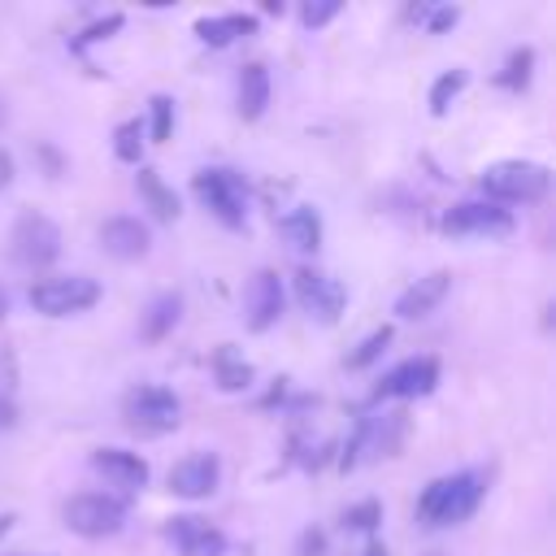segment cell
Here are the masks:
<instances>
[{"label": "cell", "mask_w": 556, "mask_h": 556, "mask_svg": "<svg viewBox=\"0 0 556 556\" xmlns=\"http://www.w3.org/2000/svg\"><path fill=\"white\" fill-rule=\"evenodd\" d=\"M482 495H486V478H482L478 469L443 473V478H434V482L417 495V517H421V526H430V530H439V526H460L465 517L478 513Z\"/></svg>", "instance_id": "1"}, {"label": "cell", "mask_w": 556, "mask_h": 556, "mask_svg": "<svg viewBox=\"0 0 556 556\" xmlns=\"http://www.w3.org/2000/svg\"><path fill=\"white\" fill-rule=\"evenodd\" d=\"M478 182H482V191H486L491 204H539L547 195V187H552V169L539 165V161L513 156V161L486 165L478 174Z\"/></svg>", "instance_id": "2"}, {"label": "cell", "mask_w": 556, "mask_h": 556, "mask_svg": "<svg viewBox=\"0 0 556 556\" xmlns=\"http://www.w3.org/2000/svg\"><path fill=\"white\" fill-rule=\"evenodd\" d=\"M191 191H195V200H200L222 226L239 230V226L248 222V182H243V174H235V169H226V165H213V169H200V174L191 178Z\"/></svg>", "instance_id": "3"}, {"label": "cell", "mask_w": 556, "mask_h": 556, "mask_svg": "<svg viewBox=\"0 0 556 556\" xmlns=\"http://www.w3.org/2000/svg\"><path fill=\"white\" fill-rule=\"evenodd\" d=\"M26 300L43 317H74V313H87L100 300V282L87 278V274H52V278L30 282Z\"/></svg>", "instance_id": "4"}, {"label": "cell", "mask_w": 556, "mask_h": 556, "mask_svg": "<svg viewBox=\"0 0 556 556\" xmlns=\"http://www.w3.org/2000/svg\"><path fill=\"white\" fill-rule=\"evenodd\" d=\"M9 256L22 265V269H43L61 256V226L48 217V213H35L26 208L13 230H9Z\"/></svg>", "instance_id": "5"}, {"label": "cell", "mask_w": 556, "mask_h": 556, "mask_svg": "<svg viewBox=\"0 0 556 556\" xmlns=\"http://www.w3.org/2000/svg\"><path fill=\"white\" fill-rule=\"evenodd\" d=\"M178 413H182V404H178V395L169 387L143 382V387H130L122 395V417L139 434H165V430H174L178 426Z\"/></svg>", "instance_id": "6"}, {"label": "cell", "mask_w": 556, "mask_h": 556, "mask_svg": "<svg viewBox=\"0 0 556 556\" xmlns=\"http://www.w3.org/2000/svg\"><path fill=\"white\" fill-rule=\"evenodd\" d=\"M65 526L83 539H109L126 526V500L113 491H83L65 504Z\"/></svg>", "instance_id": "7"}, {"label": "cell", "mask_w": 556, "mask_h": 556, "mask_svg": "<svg viewBox=\"0 0 556 556\" xmlns=\"http://www.w3.org/2000/svg\"><path fill=\"white\" fill-rule=\"evenodd\" d=\"M291 282H295V300H300V308H304L313 321L334 326V321L343 317V308H348V287H343L339 278H330L326 269L300 265Z\"/></svg>", "instance_id": "8"}, {"label": "cell", "mask_w": 556, "mask_h": 556, "mask_svg": "<svg viewBox=\"0 0 556 556\" xmlns=\"http://www.w3.org/2000/svg\"><path fill=\"white\" fill-rule=\"evenodd\" d=\"M404 439V413H374V417H361L348 452H343V469L361 465V460H374V456H391Z\"/></svg>", "instance_id": "9"}, {"label": "cell", "mask_w": 556, "mask_h": 556, "mask_svg": "<svg viewBox=\"0 0 556 556\" xmlns=\"http://www.w3.org/2000/svg\"><path fill=\"white\" fill-rule=\"evenodd\" d=\"M447 235H478V239H500V235H513V213L491 204V200H460L443 213L439 222Z\"/></svg>", "instance_id": "10"}, {"label": "cell", "mask_w": 556, "mask_h": 556, "mask_svg": "<svg viewBox=\"0 0 556 556\" xmlns=\"http://www.w3.org/2000/svg\"><path fill=\"white\" fill-rule=\"evenodd\" d=\"M282 304H287V291H282L278 269H256L243 287V326L252 334H265L282 317Z\"/></svg>", "instance_id": "11"}, {"label": "cell", "mask_w": 556, "mask_h": 556, "mask_svg": "<svg viewBox=\"0 0 556 556\" xmlns=\"http://www.w3.org/2000/svg\"><path fill=\"white\" fill-rule=\"evenodd\" d=\"M439 387V356H408L387 369L374 387V400H417Z\"/></svg>", "instance_id": "12"}, {"label": "cell", "mask_w": 556, "mask_h": 556, "mask_svg": "<svg viewBox=\"0 0 556 556\" xmlns=\"http://www.w3.org/2000/svg\"><path fill=\"white\" fill-rule=\"evenodd\" d=\"M222 482V460L217 452H191L182 460H174L169 469V491L182 500H208Z\"/></svg>", "instance_id": "13"}, {"label": "cell", "mask_w": 556, "mask_h": 556, "mask_svg": "<svg viewBox=\"0 0 556 556\" xmlns=\"http://www.w3.org/2000/svg\"><path fill=\"white\" fill-rule=\"evenodd\" d=\"M165 539L178 547V556H226V534L204 517H169Z\"/></svg>", "instance_id": "14"}, {"label": "cell", "mask_w": 556, "mask_h": 556, "mask_svg": "<svg viewBox=\"0 0 556 556\" xmlns=\"http://www.w3.org/2000/svg\"><path fill=\"white\" fill-rule=\"evenodd\" d=\"M447 291H452V274H447V269H430L426 278L408 282V287L395 295V317H404V321L430 317V313L443 304V295H447Z\"/></svg>", "instance_id": "15"}, {"label": "cell", "mask_w": 556, "mask_h": 556, "mask_svg": "<svg viewBox=\"0 0 556 556\" xmlns=\"http://www.w3.org/2000/svg\"><path fill=\"white\" fill-rule=\"evenodd\" d=\"M100 248L113 256V261H139V256H148V248H152V235H148V226L139 222V217H109L104 226H100Z\"/></svg>", "instance_id": "16"}, {"label": "cell", "mask_w": 556, "mask_h": 556, "mask_svg": "<svg viewBox=\"0 0 556 556\" xmlns=\"http://www.w3.org/2000/svg\"><path fill=\"white\" fill-rule=\"evenodd\" d=\"M91 469L104 473V482L122 486V491H139L148 482V460L139 452H126V447H96L91 452Z\"/></svg>", "instance_id": "17"}, {"label": "cell", "mask_w": 556, "mask_h": 556, "mask_svg": "<svg viewBox=\"0 0 556 556\" xmlns=\"http://www.w3.org/2000/svg\"><path fill=\"white\" fill-rule=\"evenodd\" d=\"M235 104L243 122H256L269 109V70L261 61H248L239 70V87H235Z\"/></svg>", "instance_id": "18"}, {"label": "cell", "mask_w": 556, "mask_h": 556, "mask_svg": "<svg viewBox=\"0 0 556 556\" xmlns=\"http://www.w3.org/2000/svg\"><path fill=\"white\" fill-rule=\"evenodd\" d=\"M182 317V295L178 291H161L148 300V308L139 313V339L143 343H161Z\"/></svg>", "instance_id": "19"}, {"label": "cell", "mask_w": 556, "mask_h": 556, "mask_svg": "<svg viewBox=\"0 0 556 556\" xmlns=\"http://www.w3.org/2000/svg\"><path fill=\"white\" fill-rule=\"evenodd\" d=\"M135 191H139V200H143V208L156 217V222H174L182 208H178V191L156 174V169H148V165H139V174H135Z\"/></svg>", "instance_id": "20"}, {"label": "cell", "mask_w": 556, "mask_h": 556, "mask_svg": "<svg viewBox=\"0 0 556 556\" xmlns=\"http://www.w3.org/2000/svg\"><path fill=\"white\" fill-rule=\"evenodd\" d=\"M278 230H282V239H287L295 252H317V248H321V213H317L313 204L287 208L282 222H278Z\"/></svg>", "instance_id": "21"}, {"label": "cell", "mask_w": 556, "mask_h": 556, "mask_svg": "<svg viewBox=\"0 0 556 556\" xmlns=\"http://www.w3.org/2000/svg\"><path fill=\"white\" fill-rule=\"evenodd\" d=\"M256 17L252 13H217V17H200L195 22V35H200V43H208V48H226V43H235V39H243V35H256Z\"/></svg>", "instance_id": "22"}, {"label": "cell", "mask_w": 556, "mask_h": 556, "mask_svg": "<svg viewBox=\"0 0 556 556\" xmlns=\"http://www.w3.org/2000/svg\"><path fill=\"white\" fill-rule=\"evenodd\" d=\"M213 374H217V387H222V391H243V387L252 382V365H248L230 343L213 352Z\"/></svg>", "instance_id": "23"}, {"label": "cell", "mask_w": 556, "mask_h": 556, "mask_svg": "<svg viewBox=\"0 0 556 556\" xmlns=\"http://www.w3.org/2000/svg\"><path fill=\"white\" fill-rule=\"evenodd\" d=\"M530 74H534V48H513L508 61H504V70L495 74V83L504 91H526L530 87Z\"/></svg>", "instance_id": "24"}, {"label": "cell", "mask_w": 556, "mask_h": 556, "mask_svg": "<svg viewBox=\"0 0 556 556\" xmlns=\"http://www.w3.org/2000/svg\"><path fill=\"white\" fill-rule=\"evenodd\" d=\"M465 83H469V70H465V65L443 70V74L434 78V87H430V113H434V117H443V113H447V104L465 91Z\"/></svg>", "instance_id": "25"}, {"label": "cell", "mask_w": 556, "mask_h": 556, "mask_svg": "<svg viewBox=\"0 0 556 556\" xmlns=\"http://www.w3.org/2000/svg\"><path fill=\"white\" fill-rule=\"evenodd\" d=\"M387 343H391V326H378V330H369L352 352H348V369H365V365H374L382 352H387Z\"/></svg>", "instance_id": "26"}, {"label": "cell", "mask_w": 556, "mask_h": 556, "mask_svg": "<svg viewBox=\"0 0 556 556\" xmlns=\"http://www.w3.org/2000/svg\"><path fill=\"white\" fill-rule=\"evenodd\" d=\"M113 152H117V161L139 165V152H143V126H139V122H122V126L113 130Z\"/></svg>", "instance_id": "27"}, {"label": "cell", "mask_w": 556, "mask_h": 556, "mask_svg": "<svg viewBox=\"0 0 556 556\" xmlns=\"http://www.w3.org/2000/svg\"><path fill=\"white\" fill-rule=\"evenodd\" d=\"M148 109H152V126H148V135H152V143H165L169 130H174V100H169V96H152Z\"/></svg>", "instance_id": "28"}, {"label": "cell", "mask_w": 556, "mask_h": 556, "mask_svg": "<svg viewBox=\"0 0 556 556\" xmlns=\"http://www.w3.org/2000/svg\"><path fill=\"white\" fill-rule=\"evenodd\" d=\"M378 521H382V504H378V500H361V504H352V508L343 513V526H348V530H361V534H369Z\"/></svg>", "instance_id": "29"}, {"label": "cell", "mask_w": 556, "mask_h": 556, "mask_svg": "<svg viewBox=\"0 0 556 556\" xmlns=\"http://www.w3.org/2000/svg\"><path fill=\"white\" fill-rule=\"evenodd\" d=\"M339 13H343V4H339V0H308V4H300V22H304L308 30H317V26L334 22Z\"/></svg>", "instance_id": "30"}, {"label": "cell", "mask_w": 556, "mask_h": 556, "mask_svg": "<svg viewBox=\"0 0 556 556\" xmlns=\"http://www.w3.org/2000/svg\"><path fill=\"white\" fill-rule=\"evenodd\" d=\"M122 22H126L122 13H109L104 22H96V26H87V30H83V35L74 39V48H87V43H96V39H109L113 30H122Z\"/></svg>", "instance_id": "31"}, {"label": "cell", "mask_w": 556, "mask_h": 556, "mask_svg": "<svg viewBox=\"0 0 556 556\" xmlns=\"http://www.w3.org/2000/svg\"><path fill=\"white\" fill-rule=\"evenodd\" d=\"M426 13H430V17H426V30H430V35H443L447 26L460 22V9H456V4H439V9H426Z\"/></svg>", "instance_id": "32"}, {"label": "cell", "mask_w": 556, "mask_h": 556, "mask_svg": "<svg viewBox=\"0 0 556 556\" xmlns=\"http://www.w3.org/2000/svg\"><path fill=\"white\" fill-rule=\"evenodd\" d=\"M321 547H326V534L321 530H308L304 543H300V556H321Z\"/></svg>", "instance_id": "33"}, {"label": "cell", "mask_w": 556, "mask_h": 556, "mask_svg": "<svg viewBox=\"0 0 556 556\" xmlns=\"http://www.w3.org/2000/svg\"><path fill=\"white\" fill-rule=\"evenodd\" d=\"M9 178H13V156L0 148V187H9Z\"/></svg>", "instance_id": "34"}, {"label": "cell", "mask_w": 556, "mask_h": 556, "mask_svg": "<svg viewBox=\"0 0 556 556\" xmlns=\"http://www.w3.org/2000/svg\"><path fill=\"white\" fill-rule=\"evenodd\" d=\"M13 421H17V417H13V404H9V400H4V395H0V426H4V430H9V426H13Z\"/></svg>", "instance_id": "35"}, {"label": "cell", "mask_w": 556, "mask_h": 556, "mask_svg": "<svg viewBox=\"0 0 556 556\" xmlns=\"http://www.w3.org/2000/svg\"><path fill=\"white\" fill-rule=\"evenodd\" d=\"M361 556H387V547H382V543H378V539H369V543H365V552H361Z\"/></svg>", "instance_id": "36"}, {"label": "cell", "mask_w": 556, "mask_h": 556, "mask_svg": "<svg viewBox=\"0 0 556 556\" xmlns=\"http://www.w3.org/2000/svg\"><path fill=\"white\" fill-rule=\"evenodd\" d=\"M4 313H9V295H4V287H0V321H4Z\"/></svg>", "instance_id": "37"}, {"label": "cell", "mask_w": 556, "mask_h": 556, "mask_svg": "<svg viewBox=\"0 0 556 556\" xmlns=\"http://www.w3.org/2000/svg\"><path fill=\"white\" fill-rule=\"evenodd\" d=\"M9 526H13V513H4V517H0V534H4Z\"/></svg>", "instance_id": "38"}, {"label": "cell", "mask_w": 556, "mask_h": 556, "mask_svg": "<svg viewBox=\"0 0 556 556\" xmlns=\"http://www.w3.org/2000/svg\"><path fill=\"white\" fill-rule=\"evenodd\" d=\"M13 556H30V552H13ZM35 556H43V552H35Z\"/></svg>", "instance_id": "39"}]
</instances>
